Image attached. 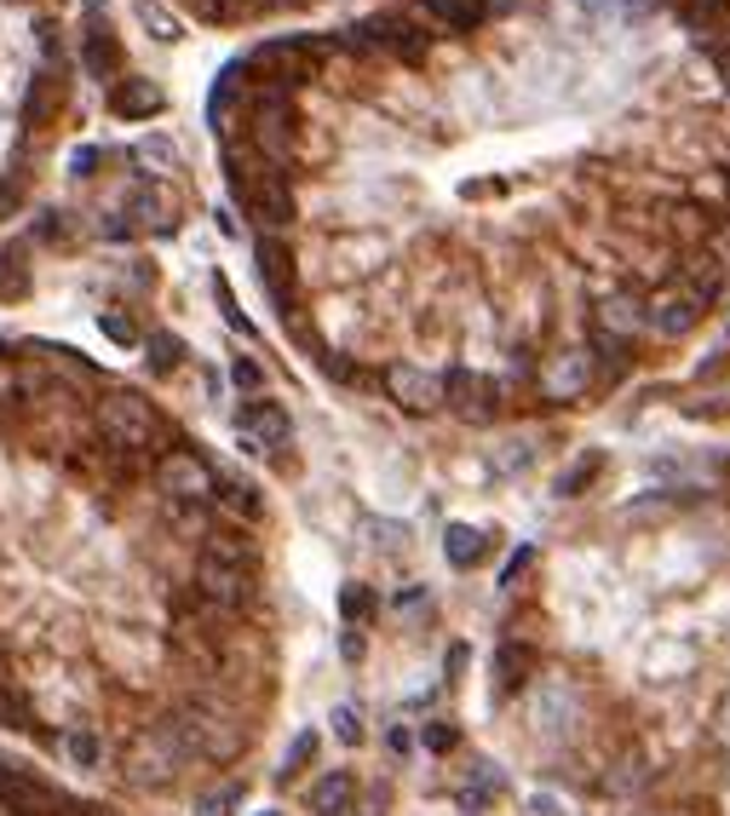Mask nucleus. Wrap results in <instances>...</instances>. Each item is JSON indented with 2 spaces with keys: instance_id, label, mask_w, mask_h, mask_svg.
I'll list each match as a JSON object with an SVG mask.
<instances>
[{
  "instance_id": "f257e3e1",
  "label": "nucleus",
  "mask_w": 730,
  "mask_h": 816,
  "mask_svg": "<svg viewBox=\"0 0 730 816\" xmlns=\"http://www.w3.org/2000/svg\"><path fill=\"white\" fill-rule=\"evenodd\" d=\"M225 178H231L236 201H242V208H248L259 224H288V219H294V190H288V178H282V168H271V161L259 156L253 145H225Z\"/></svg>"
},
{
  "instance_id": "f03ea898",
  "label": "nucleus",
  "mask_w": 730,
  "mask_h": 816,
  "mask_svg": "<svg viewBox=\"0 0 730 816\" xmlns=\"http://www.w3.org/2000/svg\"><path fill=\"white\" fill-rule=\"evenodd\" d=\"M185 765H190V747H185L173 719H156L127 742V782L133 788H168Z\"/></svg>"
},
{
  "instance_id": "7ed1b4c3",
  "label": "nucleus",
  "mask_w": 730,
  "mask_h": 816,
  "mask_svg": "<svg viewBox=\"0 0 730 816\" xmlns=\"http://www.w3.org/2000/svg\"><path fill=\"white\" fill-rule=\"evenodd\" d=\"M92 420H98V437L115 443V448H133V455L161 448V415L150 408V397H138V392H104L92 408Z\"/></svg>"
},
{
  "instance_id": "20e7f679",
  "label": "nucleus",
  "mask_w": 730,
  "mask_h": 816,
  "mask_svg": "<svg viewBox=\"0 0 730 816\" xmlns=\"http://www.w3.org/2000/svg\"><path fill=\"white\" fill-rule=\"evenodd\" d=\"M317 58H322V40L282 35V40H265V47L248 58V70H259V81H265V87L288 92V87H299V81H311Z\"/></svg>"
},
{
  "instance_id": "39448f33",
  "label": "nucleus",
  "mask_w": 730,
  "mask_h": 816,
  "mask_svg": "<svg viewBox=\"0 0 730 816\" xmlns=\"http://www.w3.org/2000/svg\"><path fill=\"white\" fill-rule=\"evenodd\" d=\"M173 725H178V737H185L190 759H231L242 747V725L219 707H185V713H173Z\"/></svg>"
},
{
  "instance_id": "423d86ee",
  "label": "nucleus",
  "mask_w": 730,
  "mask_h": 816,
  "mask_svg": "<svg viewBox=\"0 0 730 816\" xmlns=\"http://www.w3.org/2000/svg\"><path fill=\"white\" fill-rule=\"evenodd\" d=\"M253 150L265 156L271 168H288V156H294V104H288V92L265 87L253 98Z\"/></svg>"
},
{
  "instance_id": "0eeeda50",
  "label": "nucleus",
  "mask_w": 730,
  "mask_h": 816,
  "mask_svg": "<svg viewBox=\"0 0 730 816\" xmlns=\"http://www.w3.org/2000/svg\"><path fill=\"white\" fill-rule=\"evenodd\" d=\"M196 593L219 609H242L253 598V558H213L201 553L196 564Z\"/></svg>"
},
{
  "instance_id": "6e6552de",
  "label": "nucleus",
  "mask_w": 730,
  "mask_h": 816,
  "mask_svg": "<svg viewBox=\"0 0 730 816\" xmlns=\"http://www.w3.org/2000/svg\"><path fill=\"white\" fill-rule=\"evenodd\" d=\"M156 483L168 489V500H178V506L213 500V466L201 460L196 448H168V455L156 460Z\"/></svg>"
},
{
  "instance_id": "1a4fd4ad",
  "label": "nucleus",
  "mask_w": 730,
  "mask_h": 816,
  "mask_svg": "<svg viewBox=\"0 0 730 816\" xmlns=\"http://www.w3.org/2000/svg\"><path fill=\"white\" fill-rule=\"evenodd\" d=\"M443 403L455 408L460 420H472V425H490L500 415V385L490 374H472V369H449L443 374Z\"/></svg>"
},
{
  "instance_id": "9d476101",
  "label": "nucleus",
  "mask_w": 730,
  "mask_h": 816,
  "mask_svg": "<svg viewBox=\"0 0 730 816\" xmlns=\"http://www.w3.org/2000/svg\"><path fill=\"white\" fill-rule=\"evenodd\" d=\"M530 713H535V737H546V742L570 737V730H576V713H581V696H576V684H564V679H546V684L535 690Z\"/></svg>"
},
{
  "instance_id": "9b49d317",
  "label": "nucleus",
  "mask_w": 730,
  "mask_h": 816,
  "mask_svg": "<svg viewBox=\"0 0 730 816\" xmlns=\"http://www.w3.org/2000/svg\"><path fill=\"white\" fill-rule=\"evenodd\" d=\"M127 236L133 231H145V236H168L173 224H178V196L168 190V185H138L133 190V201H127Z\"/></svg>"
},
{
  "instance_id": "f8f14e48",
  "label": "nucleus",
  "mask_w": 730,
  "mask_h": 816,
  "mask_svg": "<svg viewBox=\"0 0 730 816\" xmlns=\"http://www.w3.org/2000/svg\"><path fill=\"white\" fill-rule=\"evenodd\" d=\"M253 264H259V282H265V294L276 299V311L288 317V311H294V294H299V276H294V254L282 248L276 236H259V248H253Z\"/></svg>"
},
{
  "instance_id": "ddd939ff",
  "label": "nucleus",
  "mask_w": 730,
  "mask_h": 816,
  "mask_svg": "<svg viewBox=\"0 0 730 816\" xmlns=\"http://www.w3.org/2000/svg\"><path fill=\"white\" fill-rule=\"evenodd\" d=\"M702 311H707V299L696 288H673V294H661L651 311H644V329H656L661 339H684L702 322Z\"/></svg>"
},
{
  "instance_id": "4468645a",
  "label": "nucleus",
  "mask_w": 730,
  "mask_h": 816,
  "mask_svg": "<svg viewBox=\"0 0 730 816\" xmlns=\"http://www.w3.org/2000/svg\"><path fill=\"white\" fill-rule=\"evenodd\" d=\"M385 392H392L397 408H409V415H432L443 403V380L415 369V362H392V369H385Z\"/></svg>"
},
{
  "instance_id": "2eb2a0df",
  "label": "nucleus",
  "mask_w": 730,
  "mask_h": 816,
  "mask_svg": "<svg viewBox=\"0 0 730 816\" xmlns=\"http://www.w3.org/2000/svg\"><path fill=\"white\" fill-rule=\"evenodd\" d=\"M81 70L98 75V81H115V75H121V40L110 35L104 17H98V0H92L87 35H81Z\"/></svg>"
},
{
  "instance_id": "dca6fc26",
  "label": "nucleus",
  "mask_w": 730,
  "mask_h": 816,
  "mask_svg": "<svg viewBox=\"0 0 730 816\" xmlns=\"http://www.w3.org/2000/svg\"><path fill=\"white\" fill-rule=\"evenodd\" d=\"M288 437H294L288 408H276V403H248V408H242V443H248V448L265 455V448H282Z\"/></svg>"
},
{
  "instance_id": "f3484780",
  "label": "nucleus",
  "mask_w": 730,
  "mask_h": 816,
  "mask_svg": "<svg viewBox=\"0 0 730 816\" xmlns=\"http://www.w3.org/2000/svg\"><path fill=\"white\" fill-rule=\"evenodd\" d=\"M357 40H369V47H392L397 58H409V64H420L425 58V35L409 24V17H369V24H362V35Z\"/></svg>"
},
{
  "instance_id": "a211bd4d",
  "label": "nucleus",
  "mask_w": 730,
  "mask_h": 816,
  "mask_svg": "<svg viewBox=\"0 0 730 816\" xmlns=\"http://www.w3.org/2000/svg\"><path fill=\"white\" fill-rule=\"evenodd\" d=\"M161 87L150 75H127V81H115L110 87V115H121V121H150V115H161Z\"/></svg>"
},
{
  "instance_id": "6ab92c4d",
  "label": "nucleus",
  "mask_w": 730,
  "mask_h": 816,
  "mask_svg": "<svg viewBox=\"0 0 730 816\" xmlns=\"http://www.w3.org/2000/svg\"><path fill=\"white\" fill-rule=\"evenodd\" d=\"M541 385H546V397H581L593 385V362H586V351H558L546 362Z\"/></svg>"
},
{
  "instance_id": "aec40b11",
  "label": "nucleus",
  "mask_w": 730,
  "mask_h": 816,
  "mask_svg": "<svg viewBox=\"0 0 730 816\" xmlns=\"http://www.w3.org/2000/svg\"><path fill=\"white\" fill-rule=\"evenodd\" d=\"M58 110H64V75L40 70L35 87H29V98H24V121H29V127H52Z\"/></svg>"
},
{
  "instance_id": "412c9836",
  "label": "nucleus",
  "mask_w": 730,
  "mask_h": 816,
  "mask_svg": "<svg viewBox=\"0 0 730 816\" xmlns=\"http://www.w3.org/2000/svg\"><path fill=\"white\" fill-rule=\"evenodd\" d=\"M40 800H47V788H40L24 765L0 759V805H7V811H24V816H29Z\"/></svg>"
},
{
  "instance_id": "4be33fe9",
  "label": "nucleus",
  "mask_w": 730,
  "mask_h": 816,
  "mask_svg": "<svg viewBox=\"0 0 730 816\" xmlns=\"http://www.w3.org/2000/svg\"><path fill=\"white\" fill-rule=\"evenodd\" d=\"M598 322H604V334H616V339H627V334H639L644 329V305L627 294V288H616V294H604L598 299Z\"/></svg>"
},
{
  "instance_id": "5701e85b",
  "label": "nucleus",
  "mask_w": 730,
  "mask_h": 816,
  "mask_svg": "<svg viewBox=\"0 0 730 816\" xmlns=\"http://www.w3.org/2000/svg\"><path fill=\"white\" fill-rule=\"evenodd\" d=\"M644 782H651V753L644 747H627L621 759L604 770V793H616V800H627V793H639Z\"/></svg>"
},
{
  "instance_id": "b1692460",
  "label": "nucleus",
  "mask_w": 730,
  "mask_h": 816,
  "mask_svg": "<svg viewBox=\"0 0 730 816\" xmlns=\"http://www.w3.org/2000/svg\"><path fill=\"white\" fill-rule=\"evenodd\" d=\"M357 805V777L351 770H329L317 788H311V811L317 816H346Z\"/></svg>"
},
{
  "instance_id": "393cba45",
  "label": "nucleus",
  "mask_w": 730,
  "mask_h": 816,
  "mask_svg": "<svg viewBox=\"0 0 730 816\" xmlns=\"http://www.w3.org/2000/svg\"><path fill=\"white\" fill-rule=\"evenodd\" d=\"M437 29H478L490 17V0H425V12Z\"/></svg>"
},
{
  "instance_id": "a878e982",
  "label": "nucleus",
  "mask_w": 730,
  "mask_h": 816,
  "mask_svg": "<svg viewBox=\"0 0 730 816\" xmlns=\"http://www.w3.org/2000/svg\"><path fill=\"white\" fill-rule=\"evenodd\" d=\"M242 87H248V64H225L213 81V98H208V115H213V127H231V115H236V98Z\"/></svg>"
},
{
  "instance_id": "bb28decb",
  "label": "nucleus",
  "mask_w": 730,
  "mask_h": 816,
  "mask_svg": "<svg viewBox=\"0 0 730 816\" xmlns=\"http://www.w3.org/2000/svg\"><path fill=\"white\" fill-rule=\"evenodd\" d=\"M483 553H490L483 529H472V523H449V529H443V558H449L455 569H472Z\"/></svg>"
},
{
  "instance_id": "cd10ccee",
  "label": "nucleus",
  "mask_w": 730,
  "mask_h": 816,
  "mask_svg": "<svg viewBox=\"0 0 730 816\" xmlns=\"http://www.w3.org/2000/svg\"><path fill=\"white\" fill-rule=\"evenodd\" d=\"M530 667H535V650H530V644H500V656H495V684H500V690H518L523 679H530Z\"/></svg>"
},
{
  "instance_id": "c85d7f7f",
  "label": "nucleus",
  "mask_w": 730,
  "mask_h": 816,
  "mask_svg": "<svg viewBox=\"0 0 730 816\" xmlns=\"http://www.w3.org/2000/svg\"><path fill=\"white\" fill-rule=\"evenodd\" d=\"M679 17H684L696 35H714L725 17H730V0H679Z\"/></svg>"
},
{
  "instance_id": "c756f323",
  "label": "nucleus",
  "mask_w": 730,
  "mask_h": 816,
  "mask_svg": "<svg viewBox=\"0 0 730 816\" xmlns=\"http://www.w3.org/2000/svg\"><path fill=\"white\" fill-rule=\"evenodd\" d=\"M598 472H604V455H581L576 466H564V472H558V495H564V500L586 495V483H593Z\"/></svg>"
},
{
  "instance_id": "7c9ffc66",
  "label": "nucleus",
  "mask_w": 730,
  "mask_h": 816,
  "mask_svg": "<svg viewBox=\"0 0 730 816\" xmlns=\"http://www.w3.org/2000/svg\"><path fill=\"white\" fill-rule=\"evenodd\" d=\"M213 495L225 500L236 518H259V495H253V483H242V478H213Z\"/></svg>"
},
{
  "instance_id": "2f4dec72",
  "label": "nucleus",
  "mask_w": 730,
  "mask_h": 816,
  "mask_svg": "<svg viewBox=\"0 0 730 816\" xmlns=\"http://www.w3.org/2000/svg\"><path fill=\"white\" fill-rule=\"evenodd\" d=\"M495 793H500V770H495V765H478V777L460 788V811H483Z\"/></svg>"
},
{
  "instance_id": "473e14b6",
  "label": "nucleus",
  "mask_w": 730,
  "mask_h": 816,
  "mask_svg": "<svg viewBox=\"0 0 730 816\" xmlns=\"http://www.w3.org/2000/svg\"><path fill=\"white\" fill-rule=\"evenodd\" d=\"M0 725H7V730H29L35 725L29 696H24V690H12L7 679H0Z\"/></svg>"
},
{
  "instance_id": "72a5a7b5",
  "label": "nucleus",
  "mask_w": 730,
  "mask_h": 816,
  "mask_svg": "<svg viewBox=\"0 0 730 816\" xmlns=\"http://www.w3.org/2000/svg\"><path fill=\"white\" fill-rule=\"evenodd\" d=\"M133 161H145V173H173L178 168V145L173 138H145V145L133 150Z\"/></svg>"
},
{
  "instance_id": "f704fd0d",
  "label": "nucleus",
  "mask_w": 730,
  "mask_h": 816,
  "mask_svg": "<svg viewBox=\"0 0 730 816\" xmlns=\"http://www.w3.org/2000/svg\"><path fill=\"white\" fill-rule=\"evenodd\" d=\"M58 747H64V759H70V765H81V770H92L98 759H104V747H98L92 730H70V737L58 742Z\"/></svg>"
},
{
  "instance_id": "c9c22d12",
  "label": "nucleus",
  "mask_w": 730,
  "mask_h": 816,
  "mask_svg": "<svg viewBox=\"0 0 730 816\" xmlns=\"http://www.w3.org/2000/svg\"><path fill=\"white\" fill-rule=\"evenodd\" d=\"M311 759H317V730H299V737L288 742V753H282V770H276V777L288 782V777H299Z\"/></svg>"
},
{
  "instance_id": "e433bc0d",
  "label": "nucleus",
  "mask_w": 730,
  "mask_h": 816,
  "mask_svg": "<svg viewBox=\"0 0 730 816\" xmlns=\"http://www.w3.org/2000/svg\"><path fill=\"white\" fill-rule=\"evenodd\" d=\"M133 7H138V17H145V29H150L156 40H178V35H185L173 12H161V0H133Z\"/></svg>"
},
{
  "instance_id": "4c0bfd02",
  "label": "nucleus",
  "mask_w": 730,
  "mask_h": 816,
  "mask_svg": "<svg viewBox=\"0 0 730 816\" xmlns=\"http://www.w3.org/2000/svg\"><path fill=\"white\" fill-rule=\"evenodd\" d=\"M339 616H346L351 627H362V621L374 616V593H369V586H362V581H351L346 593H339Z\"/></svg>"
},
{
  "instance_id": "58836bf2",
  "label": "nucleus",
  "mask_w": 730,
  "mask_h": 816,
  "mask_svg": "<svg viewBox=\"0 0 730 816\" xmlns=\"http://www.w3.org/2000/svg\"><path fill=\"white\" fill-rule=\"evenodd\" d=\"M242 800H248V788H242V782H225V788H213V793H208V800H201L196 811H201V816H231Z\"/></svg>"
},
{
  "instance_id": "ea45409f",
  "label": "nucleus",
  "mask_w": 730,
  "mask_h": 816,
  "mask_svg": "<svg viewBox=\"0 0 730 816\" xmlns=\"http://www.w3.org/2000/svg\"><path fill=\"white\" fill-rule=\"evenodd\" d=\"M178 362H185V345H178L173 334H156V339H150V369H156V374H173Z\"/></svg>"
},
{
  "instance_id": "a19ab883",
  "label": "nucleus",
  "mask_w": 730,
  "mask_h": 816,
  "mask_svg": "<svg viewBox=\"0 0 730 816\" xmlns=\"http://www.w3.org/2000/svg\"><path fill=\"white\" fill-rule=\"evenodd\" d=\"M334 737L346 742V747H357V742H362V719H357V707H334Z\"/></svg>"
},
{
  "instance_id": "79ce46f5",
  "label": "nucleus",
  "mask_w": 730,
  "mask_h": 816,
  "mask_svg": "<svg viewBox=\"0 0 730 816\" xmlns=\"http://www.w3.org/2000/svg\"><path fill=\"white\" fill-rule=\"evenodd\" d=\"M98 329H104V334H110L115 345H133V339H138L133 317H115V311H110V317H98Z\"/></svg>"
},
{
  "instance_id": "37998d69",
  "label": "nucleus",
  "mask_w": 730,
  "mask_h": 816,
  "mask_svg": "<svg viewBox=\"0 0 730 816\" xmlns=\"http://www.w3.org/2000/svg\"><path fill=\"white\" fill-rule=\"evenodd\" d=\"M530 564H535V546H518V553L506 558V569H500V586H518V576H523Z\"/></svg>"
},
{
  "instance_id": "c03bdc74",
  "label": "nucleus",
  "mask_w": 730,
  "mask_h": 816,
  "mask_svg": "<svg viewBox=\"0 0 730 816\" xmlns=\"http://www.w3.org/2000/svg\"><path fill=\"white\" fill-rule=\"evenodd\" d=\"M98 161H104V150L81 145V150H70V173H75V178H87V173H98Z\"/></svg>"
},
{
  "instance_id": "a18cd8bd",
  "label": "nucleus",
  "mask_w": 730,
  "mask_h": 816,
  "mask_svg": "<svg viewBox=\"0 0 730 816\" xmlns=\"http://www.w3.org/2000/svg\"><path fill=\"white\" fill-rule=\"evenodd\" d=\"M231 380L242 385V392H259V385H265V374H259V362H248V357H242L236 369H231Z\"/></svg>"
},
{
  "instance_id": "49530a36",
  "label": "nucleus",
  "mask_w": 730,
  "mask_h": 816,
  "mask_svg": "<svg viewBox=\"0 0 730 816\" xmlns=\"http://www.w3.org/2000/svg\"><path fill=\"white\" fill-rule=\"evenodd\" d=\"M460 737H455V725H425V747H432V753H449Z\"/></svg>"
},
{
  "instance_id": "de8ad7c7",
  "label": "nucleus",
  "mask_w": 730,
  "mask_h": 816,
  "mask_svg": "<svg viewBox=\"0 0 730 816\" xmlns=\"http://www.w3.org/2000/svg\"><path fill=\"white\" fill-rule=\"evenodd\" d=\"M714 742H719V747H730V690H725L719 707H714Z\"/></svg>"
},
{
  "instance_id": "09e8293b",
  "label": "nucleus",
  "mask_w": 730,
  "mask_h": 816,
  "mask_svg": "<svg viewBox=\"0 0 730 816\" xmlns=\"http://www.w3.org/2000/svg\"><path fill=\"white\" fill-rule=\"evenodd\" d=\"M7 397H17V369L0 357V403H7Z\"/></svg>"
},
{
  "instance_id": "8fccbe9b",
  "label": "nucleus",
  "mask_w": 730,
  "mask_h": 816,
  "mask_svg": "<svg viewBox=\"0 0 730 816\" xmlns=\"http://www.w3.org/2000/svg\"><path fill=\"white\" fill-rule=\"evenodd\" d=\"M339 656H346V662H362V632H346V639H339Z\"/></svg>"
},
{
  "instance_id": "3c124183",
  "label": "nucleus",
  "mask_w": 730,
  "mask_h": 816,
  "mask_svg": "<svg viewBox=\"0 0 730 816\" xmlns=\"http://www.w3.org/2000/svg\"><path fill=\"white\" fill-rule=\"evenodd\" d=\"M714 70L725 75V92H730V47H719V52H714Z\"/></svg>"
},
{
  "instance_id": "603ef678",
  "label": "nucleus",
  "mask_w": 730,
  "mask_h": 816,
  "mask_svg": "<svg viewBox=\"0 0 730 816\" xmlns=\"http://www.w3.org/2000/svg\"><path fill=\"white\" fill-rule=\"evenodd\" d=\"M633 816H673V811H633Z\"/></svg>"
},
{
  "instance_id": "864d4df0",
  "label": "nucleus",
  "mask_w": 730,
  "mask_h": 816,
  "mask_svg": "<svg viewBox=\"0 0 730 816\" xmlns=\"http://www.w3.org/2000/svg\"><path fill=\"white\" fill-rule=\"evenodd\" d=\"M259 816H282V811H259Z\"/></svg>"
}]
</instances>
